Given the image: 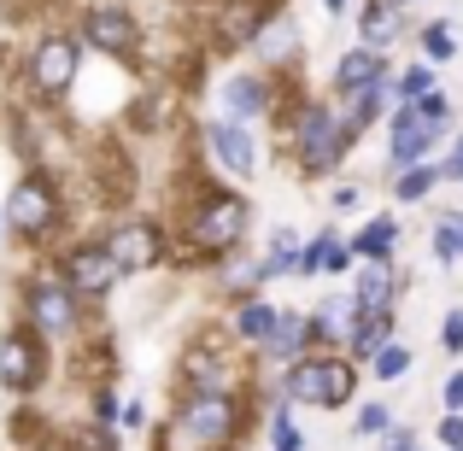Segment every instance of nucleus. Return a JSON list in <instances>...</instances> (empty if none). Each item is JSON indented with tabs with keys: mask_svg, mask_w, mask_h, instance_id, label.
<instances>
[{
	"mask_svg": "<svg viewBox=\"0 0 463 451\" xmlns=\"http://www.w3.org/2000/svg\"><path fill=\"white\" fill-rule=\"evenodd\" d=\"M42 375H47L42 334H35L30 323H24V328H6V334H0V387H6V393H35V387H42Z\"/></svg>",
	"mask_w": 463,
	"mask_h": 451,
	"instance_id": "nucleus-11",
	"label": "nucleus"
},
{
	"mask_svg": "<svg viewBox=\"0 0 463 451\" xmlns=\"http://www.w3.org/2000/svg\"><path fill=\"white\" fill-rule=\"evenodd\" d=\"M387 428H393V410H387L382 399H375V405H364V410H358V434H364V440H382Z\"/></svg>",
	"mask_w": 463,
	"mask_h": 451,
	"instance_id": "nucleus-32",
	"label": "nucleus"
},
{
	"mask_svg": "<svg viewBox=\"0 0 463 451\" xmlns=\"http://www.w3.org/2000/svg\"><path fill=\"white\" fill-rule=\"evenodd\" d=\"M358 393V370L346 352H306V358L282 363V399L288 405H317V410H340Z\"/></svg>",
	"mask_w": 463,
	"mask_h": 451,
	"instance_id": "nucleus-4",
	"label": "nucleus"
},
{
	"mask_svg": "<svg viewBox=\"0 0 463 451\" xmlns=\"http://www.w3.org/2000/svg\"><path fill=\"white\" fill-rule=\"evenodd\" d=\"M77 42L71 35H42V42L30 47V89L42 94V100H65L71 82H77Z\"/></svg>",
	"mask_w": 463,
	"mask_h": 451,
	"instance_id": "nucleus-13",
	"label": "nucleus"
},
{
	"mask_svg": "<svg viewBox=\"0 0 463 451\" xmlns=\"http://www.w3.org/2000/svg\"><path fill=\"white\" fill-rule=\"evenodd\" d=\"M182 393H247L241 381V363H235V346L217 334L194 340L182 352Z\"/></svg>",
	"mask_w": 463,
	"mask_h": 451,
	"instance_id": "nucleus-6",
	"label": "nucleus"
},
{
	"mask_svg": "<svg viewBox=\"0 0 463 451\" xmlns=\"http://www.w3.org/2000/svg\"><path fill=\"white\" fill-rule=\"evenodd\" d=\"M440 176H446V182H463V136L452 141V153L440 158Z\"/></svg>",
	"mask_w": 463,
	"mask_h": 451,
	"instance_id": "nucleus-37",
	"label": "nucleus"
},
{
	"mask_svg": "<svg viewBox=\"0 0 463 451\" xmlns=\"http://www.w3.org/2000/svg\"><path fill=\"white\" fill-rule=\"evenodd\" d=\"M387 340H393V311H364L358 328H352V340H346V358H352V363H358V358L370 363L375 352L387 346Z\"/></svg>",
	"mask_w": 463,
	"mask_h": 451,
	"instance_id": "nucleus-23",
	"label": "nucleus"
},
{
	"mask_svg": "<svg viewBox=\"0 0 463 451\" xmlns=\"http://www.w3.org/2000/svg\"><path fill=\"white\" fill-rule=\"evenodd\" d=\"M440 346L452 352V358L463 352V311H446V323H440Z\"/></svg>",
	"mask_w": 463,
	"mask_h": 451,
	"instance_id": "nucleus-34",
	"label": "nucleus"
},
{
	"mask_svg": "<svg viewBox=\"0 0 463 451\" xmlns=\"http://www.w3.org/2000/svg\"><path fill=\"white\" fill-rule=\"evenodd\" d=\"M205 147H212V164L223 170V176H235V182L259 176V141H252L247 124H235V117H212V124H205Z\"/></svg>",
	"mask_w": 463,
	"mask_h": 451,
	"instance_id": "nucleus-14",
	"label": "nucleus"
},
{
	"mask_svg": "<svg viewBox=\"0 0 463 451\" xmlns=\"http://www.w3.org/2000/svg\"><path fill=\"white\" fill-rule=\"evenodd\" d=\"M370 370H375V381H399V375L411 370V352L399 346V340H387V346L370 358Z\"/></svg>",
	"mask_w": 463,
	"mask_h": 451,
	"instance_id": "nucleus-30",
	"label": "nucleus"
},
{
	"mask_svg": "<svg viewBox=\"0 0 463 451\" xmlns=\"http://www.w3.org/2000/svg\"><path fill=\"white\" fill-rule=\"evenodd\" d=\"M440 440H446V451H463V410H446V422H440Z\"/></svg>",
	"mask_w": 463,
	"mask_h": 451,
	"instance_id": "nucleus-35",
	"label": "nucleus"
},
{
	"mask_svg": "<svg viewBox=\"0 0 463 451\" xmlns=\"http://www.w3.org/2000/svg\"><path fill=\"white\" fill-rule=\"evenodd\" d=\"M375 451H422V440H417L411 428H399V422H393V428H387L382 440H375Z\"/></svg>",
	"mask_w": 463,
	"mask_h": 451,
	"instance_id": "nucleus-33",
	"label": "nucleus"
},
{
	"mask_svg": "<svg viewBox=\"0 0 463 451\" xmlns=\"http://www.w3.org/2000/svg\"><path fill=\"white\" fill-rule=\"evenodd\" d=\"M446 124L440 117H429L417 100L411 106H393V136H387V170H411V164H429V153L440 147Z\"/></svg>",
	"mask_w": 463,
	"mask_h": 451,
	"instance_id": "nucleus-9",
	"label": "nucleus"
},
{
	"mask_svg": "<svg viewBox=\"0 0 463 451\" xmlns=\"http://www.w3.org/2000/svg\"><path fill=\"white\" fill-rule=\"evenodd\" d=\"M77 35L106 59H129L141 47V23H136V12H129L124 0H94V6L77 18Z\"/></svg>",
	"mask_w": 463,
	"mask_h": 451,
	"instance_id": "nucleus-8",
	"label": "nucleus"
},
{
	"mask_svg": "<svg viewBox=\"0 0 463 451\" xmlns=\"http://www.w3.org/2000/svg\"><path fill=\"white\" fill-rule=\"evenodd\" d=\"M59 276L77 287V299H100V294H112V287L124 282V264L112 258L106 240H77V247L65 252V264H59Z\"/></svg>",
	"mask_w": 463,
	"mask_h": 451,
	"instance_id": "nucleus-12",
	"label": "nucleus"
},
{
	"mask_svg": "<svg viewBox=\"0 0 463 451\" xmlns=\"http://www.w3.org/2000/svg\"><path fill=\"white\" fill-rule=\"evenodd\" d=\"M100 240L112 247V258L124 264V276H136V270H158V264L170 258V235L153 223V217H129V223L106 229Z\"/></svg>",
	"mask_w": 463,
	"mask_h": 451,
	"instance_id": "nucleus-10",
	"label": "nucleus"
},
{
	"mask_svg": "<svg viewBox=\"0 0 463 451\" xmlns=\"http://www.w3.org/2000/svg\"><path fill=\"white\" fill-rule=\"evenodd\" d=\"M335 94H352V89H370V82H387V59L375 47H352V53L335 59Z\"/></svg>",
	"mask_w": 463,
	"mask_h": 451,
	"instance_id": "nucleus-17",
	"label": "nucleus"
},
{
	"mask_svg": "<svg viewBox=\"0 0 463 451\" xmlns=\"http://www.w3.org/2000/svg\"><path fill=\"white\" fill-rule=\"evenodd\" d=\"M276 323H282V311H276L270 299L247 294V299L235 305V316H229V334H235V346H252V352H264V340L276 334Z\"/></svg>",
	"mask_w": 463,
	"mask_h": 451,
	"instance_id": "nucleus-16",
	"label": "nucleus"
},
{
	"mask_svg": "<svg viewBox=\"0 0 463 451\" xmlns=\"http://www.w3.org/2000/svg\"><path fill=\"white\" fill-rule=\"evenodd\" d=\"M59 217H65V200H59V182L47 176V170H30V176L12 188L6 200V229L18 240H47L59 229Z\"/></svg>",
	"mask_w": 463,
	"mask_h": 451,
	"instance_id": "nucleus-5",
	"label": "nucleus"
},
{
	"mask_svg": "<svg viewBox=\"0 0 463 451\" xmlns=\"http://www.w3.org/2000/svg\"><path fill=\"white\" fill-rule=\"evenodd\" d=\"M440 399H446V410H463V370H452V375H446Z\"/></svg>",
	"mask_w": 463,
	"mask_h": 451,
	"instance_id": "nucleus-38",
	"label": "nucleus"
},
{
	"mask_svg": "<svg viewBox=\"0 0 463 451\" xmlns=\"http://www.w3.org/2000/svg\"><path fill=\"white\" fill-rule=\"evenodd\" d=\"M311 346V316H299V311H282V323H276V334L264 340V358H276V363H294V358H306Z\"/></svg>",
	"mask_w": 463,
	"mask_h": 451,
	"instance_id": "nucleus-21",
	"label": "nucleus"
},
{
	"mask_svg": "<svg viewBox=\"0 0 463 451\" xmlns=\"http://www.w3.org/2000/svg\"><path fill=\"white\" fill-rule=\"evenodd\" d=\"M323 6H328V18H340V12H346V0H323Z\"/></svg>",
	"mask_w": 463,
	"mask_h": 451,
	"instance_id": "nucleus-41",
	"label": "nucleus"
},
{
	"mask_svg": "<svg viewBox=\"0 0 463 451\" xmlns=\"http://www.w3.org/2000/svg\"><path fill=\"white\" fill-rule=\"evenodd\" d=\"M422 53H429V65H446V59L458 53L452 23H422Z\"/></svg>",
	"mask_w": 463,
	"mask_h": 451,
	"instance_id": "nucleus-29",
	"label": "nucleus"
},
{
	"mask_svg": "<svg viewBox=\"0 0 463 451\" xmlns=\"http://www.w3.org/2000/svg\"><path fill=\"white\" fill-rule=\"evenodd\" d=\"M434 258H440V264L463 258V211H446L440 223H434Z\"/></svg>",
	"mask_w": 463,
	"mask_h": 451,
	"instance_id": "nucleus-27",
	"label": "nucleus"
},
{
	"mask_svg": "<svg viewBox=\"0 0 463 451\" xmlns=\"http://www.w3.org/2000/svg\"><path fill=\"white\" fill-rule=\"evenodd\" d=\"M393 294H399V276L387 258L364 264L358 270V287H352V299H358V311H393Z\"/></svg>",
	"mask_w": 463,
	"mask_h": 451,
	"instance_id": "nucleus-20",
	"label": "nucleus"
},
{
	"mask_svg": "<svg viewBox=\"0 0 463 451\" xmlns=\"http://www.w3.org/2000/svg\"><path fill=\"white\" fill-rule=\"evenodd\" d=\"M328 205H335V211H358L364 193H358V188H335V193H328Z\"/></svg>",
	"mask_w": 463,
	"mask_h": 451,
	"instance_id": "nucleus-40",
	"label": "nucleus"
},
{
	"mask_svg": "<svg viewBox=\"0 0 463 451\" xmlns=\"http://www.w3.org/2000/svg\"><path fill=\"white\" fill-rule=\"evenodd\" d=\"M288 147H294V164L306 170V176L340 170V158L352 147V129H346V117H340V106H328V100L288 106Z\"/></svg>",
	"mask_w": 463,
	"mask_h": 451,
	"instance_id": "nucleus-2",
	"label": "nucleus"
},
{
	"mask_svg": "<svg viewBox=\"0 0 463 451\" xmlns=\"http://www.w3.org/2000/svg\"><path fill=\"white\" fill-rule=\"evenodd\" d=\"M24 323H30L42 340H65L71 328H77V287H71L59 270L35 276V282L24 287Z\"/></svg>",
	"mask_w": 463,
	"mask_h": 451,
	"instance_id": "nucleus-7",
	"label": "nucleus"
},
{
	"mask_svg": "<svg viewBox=\"0 0 463 451\" xmlns=\"http://www.w3.org/2000/svg\"><path fill=\"white\" fill-rule=\"evenodd\" d=\"M82 451H118L112 428H82Z\"/></svg>",
	"mask_w": 463,
	"mask_h": 451,
	"instance_id": "nucleus-36",
	"label": "nucleus"
},
{
	"mask_svg": "<svg viewBox=\"0 0 463 451\" xmlns=\"http://www.w3.org/2000/svg\"><path fill=\"white\" fill-rule=\"evenodd\" d=\"M217 106H223V117H235V124H259L264 112H276V82L264 77V70H235V77H223V89H217Z\"/></svg>",
	"mask_w": 463,
	"mask_h": 451,
	"instance_id": "nucleus-15",
	"label": "nucleus"
},
{
	"mask_svg": "<svg viewBox=\"0 0 463 451\" xmlns=\"http://www.w3.org/2000/svg\"><path fill=\"white\" fill-rule=\"evenodd\" d=\"M434 182H446L440 164H411V170H399V176H393V193H399L405 205H422V200L434 193Z\"/></svg>",
	"mask_w": 463,
	"mask_h": 451,
	"instance_id": "nucleus-26",
	"label": "nucleus"
},
{
	"mask_svg": "<svg viewBox=\"0 0 463 451\" xmlns=\"http://www.w3.org/2000/svg\"><path fill=\"white\" fill-rule=\"evenodd\" d=\"M247 399L241 393H182L165 428V451H241Z\"/></svg>",
	"mask_w": 463,
	"mask_h": 451,
	"instance_id": "nucleus-1",
	"label": "nucleus"
},
{
	"mask_svg": "<svg viewBox=\"0 0 463 451\" xmlns=\"http://www.w3.org/2000/svg\"><path fill=\"white\" fill-rule=\"evenodd\" d=\"M405 30V18H399V0H364V12H358V35H364V47H375L382 53L393 35Z\"/></svg>",
	"mask_w": 463,
	"mask_h": 451,
	"instance_id": "nucleus-22",
	"label": "nucleus"
},
{
	"mask_svg": "<svg viewBox=\"0 0 463 451\" xmlns=\"http://www.w3.org/2000/svg\"><path fill=\"white\" fill-rule=\"evenodd\" d=\"M270 451H306V434H299L294 417H288V399H282V410H276V422H270Z\"/></svg>",
	"mask_w": 463,
	"mask_h": 451,
	"instance_id": "nucleus-31",
	"label": "nucleus"
},
{
	"mask_svg": "<svg viewBox=\"0 0 463 451\" xmlns=\"http://www.w3.org/2000/svg\"><path fill=\"white\" fill-rule=\"evenodd\" d=\"M247 217H252V205L241 200L235 188H212L182 217V247H188L194 258H229V252H241Z\"/></svg>",
	"mask_w": 463,
	"mask_h": 451,
	"instance_id": "nucleus-3",
	"label": "nucleus"
},
{
	"mask_svg": "<svg viewBox=\"0 0 463 451\" xmlns=\"http://www.w3.org/2000/svg\"><path fill=\"white\" fill-rule=\"evenodd\" d=\"M118 422H124V428H147V405H141V399H129V405L118 410Z\"/></svg>",
	"mask_w": 463,
	"mask_h": 451,
	"instance_id": "nucleus-39",
	"label": "nucleus"
},
{
	"mask_svg": "<svg viewBox=\"0 0 463 451\" xmlns=\"http://www.w3.org/2000/svg\"><path fill=\"white\" fill-rule=\"evenodd\" d=\"M393 240H399V223H393V217H370V223L352 235V252H358L364 264H375V258H393Z\"/></svg>",
	"mask_w": 463,
	"mask_h": 451,
	"instance_id": "nucleus-24",
	"label": "nucleus"
},
{
	"mask_svg": "<svg viewBox=\"0 0 463 451\" xmlns=\"http://www.w3.org/2000/svg\"><path fill=\"white\" fill-rule=\"evenodd\" d=\"M252 47L264 53V65H294V59H299V23L288 18V12H270Z\"/></svg>",
	"mask_w": 463,
	"mask_h": 451,
	"instance_id": "nucleus-19",
	"label": "nucleus"
},
{
	"mask_svg": "<svg viewBox=\"0 0 463 451\" xmlns=\"http://www.w3.org/2000/svg\"><path fill=\"white\" fill-rule=\"evenodd\" d=\"M422 94H434V65H411L405 77L393 82V106H411V100H422Z\"/></svg>",
	"mask_w": 463,
	"mask_h": 451,
	"instance_id": "nucleus-28",
	"label": "nucleus"
},
{
	"mask_svg": "<svg viewBox=\"0 0 463 451\" xmlns=\"http://www.w3.org/2000/svg\"><path fill=\"white\" fill-rule=\"evenodd\" d=\"M340 117H346V129H352V141L364 136V129L375 124V117L387 112V106H393V89H387V82H370V89H352V94H340Z\"/></svg>",
	"mask_w": 463,
	"mask_h": 451,
	"instance_id": "nucleus-18",
	"label": "nucleus"
},
{
	"mask_svg": "<svg viewBox=\"0 0 463 451\" xmlns=\"http://www.w3.org/2000/svg\"><path fill=\"white\" fill-rule=\"evenodd\" d=\"M299 235L294 229H276L270 235V252H264V282H270V276H299Z\"/></svg>",
	"mask_w": 463,
	"mask_h": 451,
	"instance_id": "nucleus-25",
	"label": "nucleus"
}]
</instances>
